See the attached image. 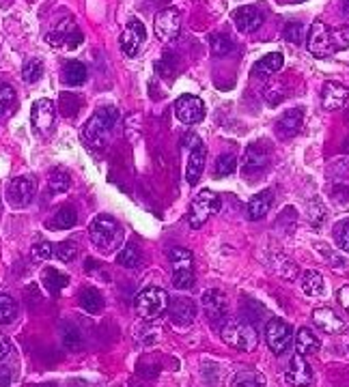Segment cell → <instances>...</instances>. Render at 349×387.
Segmentation results:
<instances>
[{"label":"cell","mask_w":349,"mask_h":387,"mask_svg":"<svg viewBox=\"0 0 349 387\" xmlns=\"http://www.w3.org/2000/svg\"><path fill=\"white\" fill-rule=\"evenodd\" d=\"M220 338L227 347L237 349V351H253L259 342L255 325L242 319H229L220 327Z\"/></svg>","instance_id":"1"},{"label":"cell","mask_w":349,"mask_h":387,"mask_svg":"<svg viewBox=\"0 0 349 387\" xmlns=\"http://www.w3.org/2000/svg\"><path fill=\"white\" fill-rule=\"evenodd\" d=\"M52 256H54L52 243L41 241V243H35V245H33V258H35V261H48V258H52Z\"/></svg>","instance_id":"46"},{"label":"cell","mask_w":349,"mask_h":387,"mask_svg":"<svg viewBox=\"0 0 349 387\" xmlns=\"http://www.w3.org/2000/svg\"><path fill=\"white\" fill-rule=\"evenodd\" d=\"M144 39H147V31H144L142 22L132 20L125 26V31L121 33V39H119L121 52L125 56H136L140 52V48H142Z\"/></svg>","instance_id":"12"},{"label":"cell","mask_w":349,"mask_h":387,"mask_svg":"<svg viewBox=\"0 0 349 387\" xmlns=\"http://www.w3.org/2000/svg\"><path fill=\"white\" fill-rule=\"evenodd\" d=\"M313 323L317 325L319 332H326V334H341L343 332V321L334 315L330 308H317L313 312Z\"/></svg>","instance_id":"20"},{"label":"cell","mask_w":349,"mask_h":387,"mask_svg":"<svg viewBox=\"0 0 349 387\" xmlns=\"http://www.w3.org/2000/svg\"><path fill=\"white\" fill-rule=\"evenodd\" d=\"M287 381L294 385V387H307V385H311V381H313V370H311V366L307 364V360H304V355L296 353L294 360L289 362Z\"/></svg>","instance_id":"16"},{"label":"cell","mask_w":349,"mask_h":387,"mask_svg":"<svg viewBox=\"0 0 349 387\" xmlns=\"http://www.w3.org/2000/svg\"><path fill=\"white\" fill-rule=\"evenodd\" d=\"M76 219H78V215H76L74 206H61V209H58L48 219V228H52V230H56V228H71V226L76 224Z\"/></svg>","instance_id":"26"},{"label":"cell","mask_w":349,"mask_h":387,"mask_svg":"<svg viewBox=\"0 0 349 387\" xmlns=\"http://www.w3.org/2000/svg\"><path fill=\"white\" fill-rule=\"evenodd\" d=\"M153 28H155V35L159 41L164 43H170L179 37L181 33V16L179 11L174 9H164L159 11L155 16V22H153Z\"/></svg>","instance_id":"9"},{"label":"cell","mask_w":349,"mask_h":387,"mask_svg":"<svg viewBox=\"0 0 349 387\" xmlns=\"http://www.w3.org/2000/svg\"><path fill=\"white\" fill-rule=\"evenodd\" d=\"M319 349H322V340L317 338V334L309 327H302V330L296 334V351L300 355H315Z\"/></svg>","instance_id":"23"},{"label":"cell","mask_w":349,"mask_h":387,"mask_svg":"<svg viewBox=\"0 0 349 387\" xmlns=\"http://www.w3.org/2000/svg\"><path fill=\"white\" fill-rule=\"evenodd\" d=\"M9 353H11V342L5 336H0V360H5Z\"/></svg>","instance_id":"50"},{"label":"cell","mask_w":349,"mask_h":387,"mask_svg":"<svg viewBox=\"0 0 349 387\" xmlns=\"http://www.w3.org/2000/svg\"><path fill=\"white\" fill-rule=\"evenodd\" d=\"M266 342L272 349V353L283 355L291 347V342H294V330H291V325L287 321L272 319L266 327Z\"/></svg>","instance_id":"7"},{"label":"cell","mask_w":349,"mask_h":387,"mask_svg":"<svg viewBox=\"0 0 349 387\" xmlns=\"http://www.w3.org/2000/svg\"><path fill=\"white\" fill-rule=\"evenodd\" d=\"M263 95H266V99H268L270 103H279V101H283V97H285V93L281 91V86H270V88H266Z\"/></svg>","instance_id":"48"},{"label":"cell","mask_w":349,"mask_h":387,"mask_svg":"<svg viewBox=\"0 0 349 387\" xmlns=\"http://www.w3.org/2000/svg\"><path fill=\"white\" fill-rule=\"evenodd\" d=\"M63 80L69 86H80L86 82V67L80 61H67L63 67Z\"/></svg>","instance_id":"27"},{"label":"cell","mask_w":349,"mask_h":387,"mask_svg":"<svg viewBox=\"0 0 349 387\" xmlns=\"http://www.w3.org/2000/svg\"><path fill=\"white\" fill-rule=\"evenodd\" d=\"M170 263H172V269L174 271L192 269V252L185 250V248H174L170 252Z\"/></svg>","instance_id":"33"},{"label":"cell","mask_w":349,"mask_h":387,"mask_svg":"<svg viewBox=\"0 0 349 387\" xmlns=\"http://www.w3.org/2000/svg\"><path fill=\"white\" fill-rule=\"evenodd\" d=\"M233 387H266V377L255 370H244L233 381Z\"/></svg>","instance_id":"31"},{"label":"cell","mask_w":349,"mask_h":387,"mask_svg":"<svg viewBox=\"0 0 349 387\" xmlns=\"http://www.w3.org/2000/svg\"><path fill=\"white\" fill-rule=\"evenodd\" d=\"M48 43L52 48H61V50H76L82 43V31L74 20H63L52 33H48Z\"/></svg>","instance_id":"6"},{"label":"cell","mask_w":349,"mask_h":387,"mask_svg":"<svg viewBox=\"0 0 349 387\" xmlns=\"http://www.w3.org/2000/svg\"><path fill=\"white\" fill-rule=\"evenodd\" d=\"M168 315L172 325L177 327H190L196 321V306L190 302L188 297H177L170 306H168Z\"/></svg>","instance_id":"14"},{"label":"cell","mask_w":349,"mask_h":387,"mask_svg":"<svg viewBox=\"0 0 349 387\" xmlns=\"http://www.w3.org/2000/svg\"><path fill=\"white\" fill-rule=\"evenodd\" d=\"M334 241L343 252H349V219H343L334 228Z\"/></svg>","instance_id":"42"},{"label":"cell","mask_w":349,"mask_h":387,"mask_svg":"<svg viewBox=\"0 0 349 387\" xmlns=\"http://www.w3.org/2000/svg\"><path fill=\"white\" fill-rule=\"evenodd\" d=\"M116 263H119L121 267H127V269H134V267H138L140 263V256L134 245H125L119 254H116Z\"/></svg>","instance_id":"38"},{"label":"cell","mask_w":349,"mask_h":387,"mask_svg":"<svg viewBox=\"0 0 349 387\" xmlns=\"http://www.w3.org/2000/svg\"><path fill=\"white\" fill-rule=\"evenodd\" d=\"M209 46H211V54L214 56H227L231 50H235V41H233L229 35H214L211 37V43H209Z\"/></svg>","instance_id":"35"},{"label":"cell","mask_w":349,"mask_h":387,"mask_svg":"<svg viewBox=\"0 0 349 387\" xmlns=\"http://www.w3.org/2000/svg\"><path fill=\"white\" fill-rule=\"evenodd\" d=\"M272 261L274 263H268L272 269L279 273V276H283L285 280H294L296 278V273H298V269H296V265L291 263L289 258H285V256H281V254H276V256H272Z\"/></svg>","instance_id":"32"},{"label":"cell","mask_w":349,"mask_h":387,"mask_svg":"<svg viewBox=\"0 0 349 387\" xmlns=\"http://www.w3.org/2000/svg\"><path fill=\"white\" fill-rule=\"evenodd\" d=\"M218 209H220V198H218V194H214L211 189H201L196 194V198L190 202L188 222H190L192 228H201Z\"/></svg>","instance_id":"5"},{"label":"cell","mask_w":349,"mask_h":387,"mask_svg":"<svg viewBox=\"0 0 349 387\" xmlns=\"http://www.w3.org/2000/svg\"><path fill=\"white\" fill-rule=\"evenodd\" d=\"M349 99V91L341 84V82H326L324 88H322V103H324V108L326 110H339L343 108L345 103Z\"/></svg>","instance_id":"19"},{"label":"cell","mask_w":349,"mask_h":387,"mask_svg":"<svg viewBox=\"0 0 349 387\" xmlns=\"http://www.w3.org/2000/svg\"><path fill=\"white\" fill-rule=\"evenodd\" d=\"M214 170H216V174L218 176H231L233 172L237 170V161H235V157L233 155H220L216 159V166H214Z\"/></svg>","instance_id":"39"},{"label":"cell","mask_w":349,"mask_h":387,"mask_svg":"<svg viewBox=\"0 0 349 387\" xmlns=\"http://www.w3.org/2000/svg\"><path fill=\"white\" fill-rule=\"evenodd\" d=\"M80 306L86 312H91V315H97V312H101V308H104V297H101L97 289H84L80 293Z\"/></svg>","instance_id":"28"},{"label":"cell","mask_w":349,"mask_h":387,"mask_svg":"<svg viewBox=\"0 0 349 387\" xmlns=\"http://www.w3.org/2000/svg\"><path fill=\"white\" fill-rule=\"evenodd\" d=\"M69 185H71V178H69V174L63 168H52L50 170V174H48V187H50V191L63 194V191L69 189Z\"/></svg>","instance_id":"29"},{"label":"cell","mask_w":349,"mask_h":387,"mask_svg":"<svg viewBox=\"0 0 349 387\" xmlns=\"http://www.w3.org/2000/svg\"><path fill=\"white\" fill-rule=\"evenodd\" d=\"M54 116H56V108L50 99H37L31 108V121L35 125V129L39 133H50L52 125H54Z\"/></svg>","instance_id":"13"},{"label":"cell","mask_w":349,"mask_h":387,"mask_svg":"<svg viewBox=\"0 0 349 387\" xmlns=\"http://www.w3.org/2000/svg\"><path fill=\"white\" fill-rule=\"evenodd\" d=\"M233 22H235L237 31L240 33H255L261 28V24H263V13H261L257 7L248 5V7H240L235 13H233Z\"/></svg>","instance_id":"15"},{"label":"cell","mask_w":349,"mask_h":387,"mask_svg":"<svg viewBox=\"0 0 349 387\" xmlns=\"http://www.w3.org/2000/svg\"><path fill=\"white\" fill-rule=\"evenodd\" d=\"M168 295L166 291L157 289V286H147L142 289L138 295H136V302H134V308L138 312V317H142L144 321H155L162 315H166L168 310Z\"/></svg>","instance_id":"3"},{"label":"cell","mask_w":349,"mask_h":387,"mask_svg":"<svg viewBox=\"0 0 349 387\" xmlns=\"http://www.w3.org/2000/svg\"><path fill=\"white\" fill-rule=\"evenodd\" d=\"M339 304L343 306V310L349 315V286H343L339 291Z\"/></svg>","instance_id":"49"},{"label":"cell","mask_w":349,"mask_h":387,"mask_svg":"<svg viewBox=\"0 0 349 387\" xmlns=\"http://www.w3.org/2000/svg\"><path fill=\"white\" fill-rule=\"evenodd\" d=\"M43 73V65L37 58H31V61H26L24 67H22V80L28 82V84H35Z\"/></svg>","instance_id":"36"},{"label":"cell","mask_w":349,"mask_h":387,"mask_svg":"<svg viewBox=\"0 0 349 387\" xmlns=\"http://www.w3.org/2000/svg\"><path fill=\"white\" fill-rule=\"evenodd\" d=\"M13 106H16V88L7 82H0V116L11 112Z\"/></svg>","instance_id":"34"},{"label":"cell","mask_w":349,"mask_h":387,"mask_svg":"<svg viewBox=\"0 0 349 387\" xmlns=\"http://www.w3.org/2000/svg\"><path fill=\"white\" fill-rule=\"evenodd\" d=\"M341 7H343L345 13H349V0H341Z\"/></svg>","instance_id":"51"},{"label":"cell","mask_w":349,"mask_h":387,"mask_svg":"<svg viewBox=\"0 0 349 387\" xmlns=\"http://www.w3.org/2000/svg\"><path fill=\"white\" fill-rule=\"evenodd\" d=\"M114 123H116V110L110 108V106H104V108H99L89 121H86L82 133L91 144L101 146L106 140V136H108V131L114 127Z\"/></svg>","instance_id":"4"},{"label":"cell","mask_w":349,"mask_h":387,"mask_svg":"<svg viewBox=\"0 0 349 387\" xmlns=\"http://www.w3.org/2000/svg\"><path fill=\"white\" fill-rule=\"evenodd\" d=\"M18 315V304L9 293H0V325H9Z\"/></svg>","instance_id":"30"},{"label":"cell","mask_w":349,"mask_h":387,"mask_svg":"<svg viewBox=\"0 0 349 387\" xmlns=\"http://www.w3.org/2000/svg\"><path fill=\"white\" fill-rule=\"evenodd\" d=\"M285 37L291 41V43H298L302 39V24L300 22H289L287 28H285Z\"/></svg>","instance_id":"47"},{"label":"cell","mask_w":349,"mask_h":387,"mask_svg":"<svg viewBox=\"0 0 349 387\" xmlns=\"http://www.w3.org/2000/svg\"><path fill=\"white\" fill-rule=\"evenodd\" d=\"M174 114L183 125H196L205 118V103L196 95H181L174 101Z\"/></svg>","instance_id":"8"},{"label":"cell","mask_w":349,"mask_h":387,"mask_svg":"<svg viewBox=\"0 0 349 387\" xmlns=\"http://www.w3.org/2000/svg\"><path fill=\"white\" fill-rule=\"evenodd\" d=\"M266 163H268V155L263 151V146H261V144H253V146L246 148V155H244V172L246 174L266 168Z\"/></svg>","instance_id":"24"},{"label":"cell","mask_w":349,"mask_h":387,"mask_svg":"<svg viewBox=\"0 0 349 387\" xmlns=\"http://www.w3.org/2000/svg\"><path fill=\"white\" fill-rule=\"evenodd\" d=\"M201 304H203V310H205L211 319H220L222 315H227V310H229V299H227V295H224L222 291H218V289H207V291H203V295H201Z\"/></svg>","instance_id":"18"},{"label":"cell","mask_w":349,"mask_h":387,"mask_svg":"<svg viewBox=\"0 0 349 387\" xmlns=\"http://www.w3.org/2000/svg\"><path fill=\"white\" fill-rule=\"evenodd\" d=\"M190 138V157H188V166H185V178L190 185H196L198 178L203 176L205 170V161H207V146L203 144L198 136H188Z\"/></svg>","instance_id":"10"},{"label":"cell","mask_w":349,"mask_h":387,"mask_svg":"<svg viewBox=\"0 0 349 387\" xmlns=\"http://www.w3.org/2000/svg\"><path fill=\"white\" fill-rule=\"evenodd\" d=\"M259 67H263L268 73H276V71H281L283 69V54L281 52H272L268 54L263 61L259 63Z\"/></svg>","instance_id":"43"},{"label":"cell","mask_w":349,"mask_h":387,"mask_svg":"<svg viewBox=\"0 0 349 387\" xmlns=\"http://www.w3.org/2000/svg\"><path fill=\"white\" fill-rule=\"evenodd\" d=\"M332 46H334V52H341V50L349 48V24L341 26V28H334L332 31Z\"/></svg>","instance_id":"41"},{"label":"cell","mask_w":349,"mask_h":387,"mask_svg":"<svg viewBox=\"0 0 349 387\" xmlns=\"http://www.w3.org/2000/svg\"><path fill=\"white\" fill-rule=\"evenodd\" d=\"M194 284V271L192 269H181V271H172V286L177 291H188Z\"/></svg>","instance_id":"40"},{"label":"cell","mask_w":349,"mask_h":387,"mask_svg":"<svg viewBox=\"0 0 349 387\" xmlns=\"http://www.w3.org/2000/svg\"><path fill=\"white\" fill-rule=\"evenodd\" d=\"M272 191L270 189H263V191H259L255 194V196L248 200V206H246V213H248V219L257 222L261 217H266V213L270 211V206H272Z\"/></svg>","instance_id":"21"},{"label":"cell","mask_w":349,"mask_h":387,"mask_svg":"<svg viewBox=\"0 0 349 387\" xmlns=\"http://www.w3.org/2000/svg\"><path fill=\"white\" fill-rule=\"evenodd\" d=\"M63 340H65V345H67V349H69V351H82V347H84V342H82L80 332H78V330H74V327H71V330H67V332H65Z\"/></svg>","instance_id":"45"},{"label":"cell","mask_w":349,"mask_h":387,"mask_svg":"<svg viewBox=\"0 0 349 387\" xmlns=\"http://www.w3.org/2000/svg\"><path fill=\"white\" fill-rule=\"evenodd\" d=\"M33 194H35V185H33L31 178H26V176L13 178V181L9 183V189H7V196H9L13 206H26L33 200Z\"/></svg>","instance_id":"17"},{"label":"cell","mask_w":349,"mask_h":387,"mask_svg":"<svg viewBox=\"0 0 349 387\" xmlns=\"http://www.w3.org/2000/svg\"><path fill=\"white\" fill-rule=\"evenodd\" d=\"M302 291L309 297H324L326 293V280L319 271H304L302 276Z\"/></svg>","instance_id":"25"},{"label":"cell","mask_w":349,"mask_h":387,"mask_svg":"<svg viewBox=\"0 0 349 387\" xmlns=\"http://www.w3.org/2000/svg\"><path fill=\"white\" fill-rule=\"evenodd\" d=\"M41 280H43V284H46L52 293L61 291L67 284V276L65 273H58L56 269H46V271H43V276H41Z\"/></svg>","instance_id":"37"},{"label":"cell","mask_w":349,"mask_h":387,"mask_svg":"<svg viewBox=\"0 0 349 387\" xmlns=\"http://www.w3.org/2000/svg\"><path fill=\"white\" fill-rule=\"evenodd\" d=\"M56 258L58 261H63V263H69V261H74L76 258V254H78V250H76V243H71V241H65V243H61L56 248Z\"/></svg>","instance_id":"44"},{"label":"cell","mask_w":349,"mask_h":387,"mask_svg":"<svg viewBox=\"0 0 349 387\" xmlns=\"http://www.w3.org/2000/svg\"><path fill=\"white\" fill-rule=\"evenodd\" d=\"M302 125H304V112L300 108H291L279 118V131L285 138L296 136V133L302 129Z\"/></svg>","instance_id":"22"},{"label":"cell","mask_w":349,"mask_h":387,"mask_svg":"<svg viewBox=\"0 0 349 387\" xmlns=\"http://www.w3.org/2000/svg\"><path fill=\"white\" fill-rule=\"evenodd\" d=\"M307 48L315 56H330L334 54L332 46V31L324 22H313L309 37H307Z\"/></svg>","instance_id":"11"},{"label":"cell","mask_w":349,"mask_h":387,"mask_svg":"<svg viewBox=\"0 0 349 387\" xmlns=\"http://www.w3.org/2000/svg\"><path fill=\"white\" fill-rule=\"evenodd\" d=\"M89 235H91L93 243L99 250H104V252L114 250L123 239L119 222H116L114 217H110V215H97L89 224Z\"/></svg>","instance_id":"2"}]
</instances>
